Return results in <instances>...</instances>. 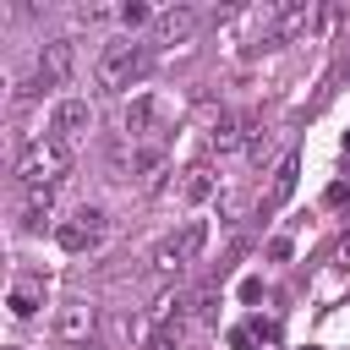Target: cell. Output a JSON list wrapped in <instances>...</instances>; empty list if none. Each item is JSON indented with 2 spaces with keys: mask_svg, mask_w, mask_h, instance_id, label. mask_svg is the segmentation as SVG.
<instances>
[{
  "mask_svg": "<svg viewBox=\"0 0 350 350\" xmlns=\"http://www.w3.org/2000/svg\"><path fill=\"white\" fill-rule=\"evenodd\" d=\"M49 219V191H27V208H22V230H38Z\"/></svg>",
  "mask_w": 350,
  "mask_h": 350,
  "instance_id": "cell-11",
  "label": "cell"
},
{
  "mask_svg": "<svg viewBox=\"0 0 350 350\" xmlns=\"http://www.w3.org/2000/svg\"><path fill=\"white\" fill-rule=\"evenodd\" d=\"M175 246H180V257H186V262H191V257H197V252H202V224H191V230H186V235H180V241H175Z\"/></svg>",
  "mask_w": 350,
  "mask_h": 350,
  "instance_id": "cell-13",
  "label": "cell"
},
{
  "mask_svg": "<svg viewBox=\"0 0 350 350\" xmlns=\"http://www.w3.org/2000/svg\"><path fill=\"white\" fill-rule=\"evenodd\" d=\"M66 71H71V38L44 44V55H38V77H44V82H60Z\"/></svg>",
  "mask_w": 350,
  "mask_h": 350,
  "instance_id": "cell-7",
  "label": "cell"
},
{
  "mask_svg": "<svg viewBox=\"0 0 350 350\" xmlns=\"http://www.w3.org/2000/svg\"><path fill=\"white\" fill-rule=\"evenodd\" d=\"M290 191H295V159H284V164L273 170V186H268V208H279Z\"/></svg>",
  "mask_w": 350,
  "mask_h": 350,
  "instance_id": "cell-10",
  "label": "cell"
},
{
  "mask_svg": "<svg viewBox=\"0 0 350 350\" xmlns=\"http://www.w3.org/2000/svg\"><path fill=\"white\" fill-rule=\"evenodd\" d=\"M66 170H71V153H66V142H60V137L27 142V148H22V159H16V180H22L27 191H55V186L66 180Z\"/></svg>",
  "mask_w": 350,
  "mask_h": 350,
  "instance_id": "cell-1",
  "label": "cell"
},
{
  "mask_svg": "<svg viewBox=\"0 0 350 350\" xmlns=\"http://www.w3.org/2000/svg\"><path fill=\"white\" fill-rule=\"evenodd\" d=\"M120 16H126V22H131V27H137V22H148V16H153V11H148V5H137V0H131V5H120Z\"/></svg>",
  "mask_w": 350,
  "mask_h": 350,
  "instance_id": "cell-15",
  "label": "cell"
},
{
  "mask_svg": "<svg viewBox=\"0 0 350 350\" xmlns=\"http://www.w3.org/2000/svg\"><path fill=\"white\" fill-rule=\"evenodd\" d=\"M115 334H120V339H131V345H137V339H142V334H148V328H142V317H115Z\"/></svg>",
  "mask_w": 350,
  "mask_h": 350,
  "instance_id": "cell-14",
  "label": "cell"
},
{
  "mask_svg": "<svg viewBox=\"0 0 350 350\" xmlns=\"http://www.w3.org/2000/svg\"><path fill=\"white\" fill-rule=\"evenodd\" d=\"M191 27H197V11H186V5H175V11L153 16V38H159V44H186V38H191Z\"/></svg>",
  "mask_w": 350,
  "mask_h": 350,
  "instance_id": "cell-6",
  "label": "cell"
},
{
  "mask_svg": "<svg viewBox=\"0 0 350 350\" xmlns=\"http://www.w3.org/2000/svg\"><path fill=\"white\" fill-rule=\"evenodd\" d=\"M82 350H104V345H82Z\"/></svg>",
  "mask_w": 350,
  "mask_h": 350,
  "instance_id": "cell-16",
  "label": "cell"
},
{
  "mask_svg": "<svg viewBox=\"0 0 350 350\" xmlns=\"http://www.w3.org/2000/svg\"><path fill=\"white\" fill-rule=\"evenodd\" d=\"M142 71V49L137 44H109L104 55H98V88H109V93H120V88H131V77Z\"/></svg>",
  "mask_w": 350,
  "mask_h": 350,
  "instance_id": "cell-2",
  "label": "cell"
},
{
  "mask_svg": "<svg viewBox=\"0 0 350 350\" xmlns=\"http://www.w3.org/2000/svg\"><path fill=\"white\" fill-rule=\"evenodd\" d=\"M208 142H213L219 153H230V148L241 142V120H235V115H219V120H213V131H208Z\"/></svg>",
  "mask_w": 350,
  "mask_h": 350,
  "instance_id": "cell-9",
  "label": "cell"
},
{
  "mask_svg": "<svg viewBox=\"0 0 350 350\" xmlns=\"http://www.w3.org/2000/svg\"><path fill=\"white\" fill-rule=\"evenodd\" d=\"M38 295H44L38 279H16V284H11V312H16V317H33V312H38Z\"/></svg>",
  "mask_w": 350,
  "mask_h": 350,
  "instance_id": "cell-8",
  "label": "cell"
},
{
  "mask_svg": "<svg viewBox=\"0 0 350 350\" xmlns=\"http://www.w3.org/2000/svg\"><path fill=\"white\" fill-rule=\"evenodd\" d=\"M49 126H55V137H60V142L82 137V131L93 126V109H88V98H66V104L55 109V120H49Z\"/></svg>",
  "mask_w": 350,
  "mask_h": 350,
  "instance_id": "cell-5",
  "label": "cell"
},
{
  "mask_svg": "<svg viewBox=\"0 0 350 350\" xmlns=\"http://www.w3.org/2000/svg\"><path fill=\"white\" fill-rule=\"evenodd\" d=\"M208 191H213V180H208V170H191V180H186V197H191V202H202Z\"/></svg>",
  "mask_w": 350,
  "mask_h": 350,
  "instance_id": "cell-12",
  "label": "cell"
},
{
  "mask_svg": "<svg viewBox=\"0 0 350 350\" xmlns=\"http://www.w3.org/2000/svg\"><path fill=\"white\" fill-rule=\"evenodd\" d=\"M98 230H104V213H98V208H82L71 224H60V230H55V241H60L66 252H82V246H93V241H98Z\"/></svg>",
  "mask_w": 350,
  "mask_h": 350,
  "instance_id": "cell-4",
  "label": "cell"
},
{
  "mask_svg": "<svg viewBox=\"0 0 350 350\" xmlns=\"http://www.w3.org/2000/svg\"><path fill=\"white\" fill-rule=\"evenodd\" d=\"M93 328H98V312H93L88 301H66L60 317H55V339H60V345H88Z\"/></svg>",
  "mask_w": 350,
  "mask_h": 350,
  "instance_id": "cell-3",
  "label": "cell"
}]
</instances>
